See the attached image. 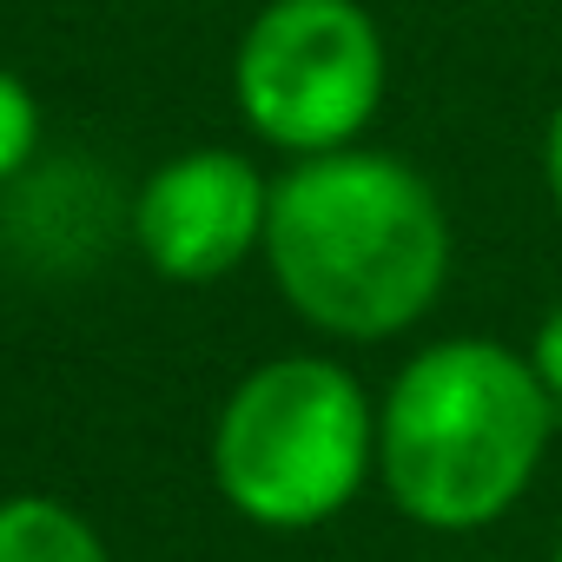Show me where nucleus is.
<instances>
[{
  "instance_id": "obj_1",
  "label": "nucleus",
  "mask_w": 562,
  "mask_h": 562,
  "mask_svg": "<svg viewBox=\"0 0 562 562\" xmlns=\"http://www.w3.org/2000/svg\"><path fill=\"white\" fill-rule=\"evenodd\" d=\"M265 258L285 305L351 345L411 331L450 278V218L397 153H318L271 186Z\"/></svg>"
},
{
  "instance_id": "obj_2",
  "label": "nucleus",
  "mask_w": 562,
  "mask_h": 562,
  "mask_svg": "<svg viewBox=\"0 0 562 562\" xmlns=\"http://www.w3.org/2000/svg\"><path fill=\"white\" fill-rule=\"evenodd\" d=\"M549 430L555 397L529 351L443 338L417 351L378 404V476L411 522L463 536L522 503Z\"/></svg>"
},
{
  "instance_id": "obj_3",
  "label": "nucleus",
  "mask_w": 562,
  "mask_h": 562,
  "mask_svg": "<svg viewBox=\"0 0 562 562\" xmlns=\"http://www.w3.org/2000/svg\"><path fill=\"white\" fill-rule=\"evenodd\" d=\"M378 470V411L331 358H271L218 411L212 476L258 529H318Z\"/></svg>"
},
{
  "instance_id": "obj_4",
  "label": "nucleus",
  "mask_w": 562,
  "mask_h": 562,
  "mask_svg": "<svg viewBox=\"0 0 562 562\" xmlns=\"http://www.w3.org/2000/svg\"><path fill=\"white\" fill-rule=\"evenodd\" d=\"M245 126L292 153H345L384 100V34L358 0H265L232 60Z\"/></svg>"
},
{
  "instance_id": "obj_5",
  "label": "nucleus",
  "mask_w": 562,
  "mask_h": 562,
  "mask_svg": "<svg viewBox=\"0 0 562 562\" xmlns=\"http://www.w3.org/2000/svg\"><path fill=\"white\" fill-rule=\"evenodd\" d=\"M265 218H271V186L258 179V166L225 146H199L146 179L133 232L159 278L212 285L232 265H245L251 245H265Z\"/></svg>"
},
{
  "instance_id": "obj_6",
  "label": "nucleus",
  "mask_w": 562,
  "mask_h": 562,
  "mask_svg": "<svg viewBox=\"0 0 562 562\" xmlns=\"http://www.w3.org/2000/svg\"><path fill=\"white\" fill-rule=\"evenodd\" d=\"M0 562H106V542L80 509L54 496H14L0 503Z\"/></svg>"
},
{
  "instance_id": "obj_7",
  "label": "nucleus",
  "mask_w": 562,
  "mask_h": 562,
  "mask_svg": "<svg viewBox=\"0 0 562 562\" xmlns=\"http://www.w3.org/2000/svg\"><path fill=\"white\" fill-rule=\"evenodd\" d=\"M34 139H41V106L27 93V80L0 67V179H14L34 159Z\"/></svg>"
},
{
  "instance_id": "obj_8",
  "label": "nucleus",
  "mask_w": 562,
  "mask_h": 562,
  "mask_svg": "<svg viewBox=\"0 0 562 562\" xmlns=\"http://www.w3.org/2000/svg\"><path fill=\"white\" fill-rule=\"evenodd\" d=\"M529 364L542 378V391L562 404V305H549V318L536 325V345H529Z\"/></svg>"
},
{
  "instance_id": "obj_9",
  "label": "nucleus",
  "mask_w": 562,
  "mask_h": 562,
  "mask_svg": "<svg viewBox=\"0 0 562 562\" xmlns=\"http://www.w3.org/2000/svg\"><path fill=\"white\" fill-rule=\"evenodd\" d=\"M542 179H549V199L562 212V106L549 113V133H542Z\"/></svg>"
},
{
  "instance_id": "obj_10",
  "label": "nucleus",
  "mask_w": 562,
  "mask_h": 562,
  "mask_svg": "<svg viewBox=\"0 0 562 562\" xmlns=\"http://www.w3.org/2000/svg\"><path fill=\"white\" fill-rule=\"evenodd\" d=\"M549 562H562V536H555V555H549Z\"/></svg>"
}]
</instances>
